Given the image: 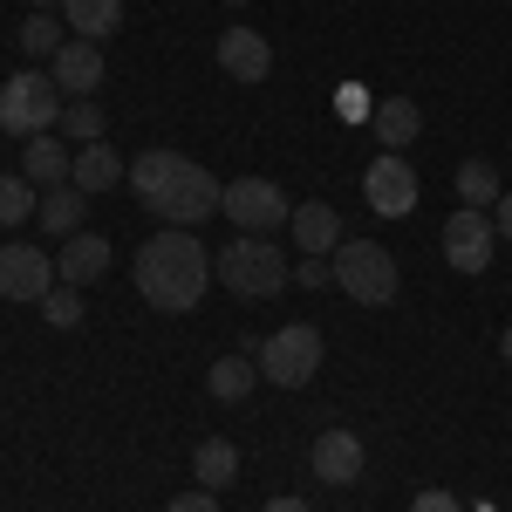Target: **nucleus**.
Here are the masks:
<instances>
[{"label": "nucleus", "mask_w": 512, "mask_h": 512, "mask_svg": "<svg viewBox=\"0 0 512 512\" xmlns=\"http://www.w3.org/2000/svg\"><path fill=\"white\" fill-rule=\"evenodd\" d=\"M205 287H212V253L185 226H164L158 239L137 246V294L158 315H192L205 301Z\"/></svg>", "instance_id": "nucleus-1"}, {"label": "nucleus", "mask_w": 512, "mask_h": 512, "mask_svg": "<svg viewBox=\"0 0 512 512\" xmlns=\"http://www.w3.org/2000/svg\"><path fill=\"white\" fill-rule=\"evenodd\" d=\"M130 192L144 198L164 226H185V233H192L198 219H212V212H219L226 185H219L205 164H192L185 151H144V158L130 164Z\"/></svg>", "instance_id": "nucleus-2"}, {"label": "nucleus", "mask_w": 512, "mask_h": 512, "mask_svg": "<svg viewBox=\"0 0 512 512\" xmlns=\"http://www.w3.org/2000/svg\"><path fill=\"white\" fill-rule=\"evenodd\" d=\"M287 274H294L287 253H280L274 239H260V233H233L226 253H212V280H226L239 301H267V294H280Z\"/></svg>", "instance_id": "nucleus-3"}, {"label": "nucleus", "mask_w": 512, "mask_h": 512, "mask_svg": "<svg viewBox=\"0 0 512 512\" xmlns=\"http://www.w3.org/2000/svg\"><path fill=\"white\" fill-rule=\"evenodd\" d=\"M328 267H335V287H342L349 301H362V308H390V301H396L390 246H376V239H342Z\"/></svg>", "instance_id": "nucleus-4"}, {"label": "nucleus", "mask_w": 512, "mask_h": 512, "mask_svg": "<svg viewBox=\"0 0 512 512\" xmlns=\"http://www.w3.org/2000/svg\"><path fill=\"white\" fill-rule=\"evenodd\" d=\"M253 362H260V376H267L274 390H308L315 369H321V328L287 321V328H274V335L253 349Z\"/></svg>", "instance_id": "nucleus-5"}, {"label": "nucleus", "mask_w": 512, "mask_h": 512, "mask_svg": "<svg viewBox=\"0 0 512 512\" xmlns=\"http://www.w3.org/2000/svg\"><path fill=\"white\" fill-rule=\"evenodd\" d=\"M62 89L55 76H41V69H21V76L0 82V130H14V137H41V130H55L62 123Z\"/></svg>", "instance_id": "nucleus-6"}, {"label": "nucleus", "mask_w": 512, "mask_h": 512, "mask_svg": "<svg viewBox=\"0 0 512 512\" xmlns=\"http://www.w3.org/2000/svg\"><path fill=\"white\" fill-rule=\"evenodd\" d=\"M219 212L233 219V233H260V239L294 219V205H287V192H280L274 178H233L226 198H219Z\"/></svg>", "instance_id": "nucleus-7"}, {"label": "nucleus", "mask_w": 512, "mask_h": 512, "mask_svg": "<svg viewBox=\"0 0 512 512\" xmlns=\"http://www.w3.org/2000/svg\"><path fill=\"white\" fill-rule=\"evenodd\" d=\"M362 198L376 219H410L417 212V171L403 164V151H376L362 171Z\"/></svg>", "instance_id": "nucleus-8"}, {"label": "nucleus", "mask_w": 512, "mask_h": 512, "mask_svg": "<svg viewBox=\"0 0 512 512\" xmlns=\"http://www.w3.org/2000/svg\"><path fill=\"white\" fill-rule=\"evenodd\" d=\"M48 287H62V274H55V260L41 246H28V239L0 246V301H35L41 308Z\"/></svg>", "instance_id": "nucleus-9"}, {"label": "nucleus", "mask_w": 512, "mask_h": 512, "mask_svg": "<svg viewBox=\"0 0 512 512\" xmlns=\"http://www.w3.org/2000/svg\"><path fill=\"white\" fill-rule=\"evenodd\" d=\"M492 212H478V205H458L451 219H444V260L458 267V274H485L492 267Z\"/></svg>", "instance_id": "nucleus-10"}, {"label": "nucleus", "mask_w": 512, "mask_h": 512, "mask_svg": "<svg viewBox=\"0 0 512 512\" xmlns=\"http://www.w3.org/2000/svg\"><path fill=\"white\" fill-rule=\"evenodd\" d=\"M48 76H55V89H62V96H96V89H103V48H96V41H62V48H55V62H48Z\"/></svg>", "instance_id": "nucleus-11"}, {"label": "nucleus", "mask_w": 512, "mask_h": 512, "mask_svg": "<svg viewBox=\"0 0 512 512\" xmlns=\"http://www.w3.org/2000/svg\"><path fill=\"white\" fill-rule=\"evenodd\" d=\"M219 69L233 82H267L274 76V48H267V35H253V28H226L219 35Z\"/></svg>", "instance_id": "nucleus-12"}, {"label": "nucleus", "mask_w": 512, "mask_h": 512, "mask_svg": "<svg viewBox=\"0 0 512 512\" xmlns=\"http://www.w3.org/2000/svg\"><path fill=\"white\" fill-rule=\"evenodd\" d=\"M110 239L103 233H76V239H62V253H55V274H62V287H89V280H103L110 274Z\"/></svg>", "instance_id": "nucleus-13"}, {"label": "nucleus", "mask_w": 512, "mask_h": 512, "mask_svg": "<svg viewBox=\"0 0 512 512\" xmlns=\"http://www.w3.org/2000/svg\"><path fill=\"white\" fill-rule=\"evenodd\" d=\"M362 465H369V451H362L355 431H321L315 437V478L321 485H355Z\"/></svg>", "instance_id": "nucleus-14"}, {"label": "nucleus", "mask_w": 512, "mask_h": 512, "mask_svg": "<svg viewBox=\"0 0 512 512\" xmlns=\"http://www.w3.org/2000/svg\"><path fill=\"white\" fill-rule=\"evenodd\" d=\"M69 171H76V151H69L62 137H48V130H41V137H28V144H21V178H28L35 192L69 185Z\"/></svg>", "instance_id": "nucleus-15"}, {"label": "nucleus", "mask_w": 512, "mask_h": 512, "mask_svg": "<svg viewBox=\"0 0 512 512\" xmlns=\"http://www.w3.org/2000/svg\"><path fill=\"white\" fill-rule=\"evenodd\" d=\"M369 130H376V144H383V151H410V144H417V130H424V110H417L410 96H383V103L369 110Z\"/></svg>", "instance_id": "nucleus-16"}, {"label": "nucleus", "mask_w": 512, "mask_h": 512, "mask_svg": "<svg viewBox=\"0 0 512 512\" xmlns=\"http://www.w3.org/2000/svg\"><path fill=\"white\" fill-rule=\"evenodd\" d=\"M287 226H294V246H301V253H315V260L342 246V212H335V205H321V198L294 205V219H287Z\"/></svg>", "instance_id": "nucleus-17"}, {"label": "nucleus", "mask_w": 512, "mask_h": 512, "mask_svg": "<svg viewBox=\"0 0 512 512\" xmlns=\"http://www.w3.org/2000/svg\"><path fill=\"white\" fill-rule=\"evenodd\" d=\"M62 21L76 41H110L123 28V0H62Z\"/></svg>", "instance_id": "nucleus-18"}, {"label": "nucleus", "mask_w": 512, "mask_h": 512, "mask_svg": "<svg viewBox=\"0 0 512 512\" xmlns=\"http://www.w3.org/2000/svg\"><path fill=\"white\" fill-rule=\"evenodd\" d=\"M69 185H76V192H117V185H123V158L110 151V144H82Z\"/></svg>", "instance_id": "nucleus-19"}, {"label": "nucleus", "mask_w": 512, "mask_h": 512, "mask_svg": "<svg viewBox=\"0 0 512 512\" xmlns=\"http://www.w3.org/2000/svg\"><path fill=\"white\" fill-rule=\"evenodd\" d=\"M82 198L89 192H76V185H48L41 192V233H55V239H76L82 233Z\"/></svg>", "instance_id": "nucleus-20"}, {"label": "nucleus", "mask_w": 512, "mask_h": 512, "mask_svg": "<svg viewBox=\"0 0 512 512\" xmlns=\"http://www.w3.org/2000/svg\"><path fill=\"white\" fill-rule=\"evenodd\" d=\"M192 478L205 485V492H226V485L239 478V451L226 444V437H205V444L192 451Z\"/></svg>", "instance_id": "nucleus-21"}, {"label": "nucleus", "mask_w": 512, "mask_h": 512, "mask_svg": "<svg viewBox=\"0 0 512 512\" xmlns=\"http://www.w3.org/2000/svg\"><path fill=\"white\" fill-rule=\"evenodd\" d=\"M253 383H260V362H253V355H219V362L205 369V390L219 396V403H239Z\"/></svg>", "instance_id": "nucleus-22"}, {"label": "nucleus", "mask_w": 512, "mask_h": 512, "mask_svg": "<svg viewBox=\"0 0 512 512\" xmlns=\"http://www.w3.org/2000/svg\"><path fill=\"white\" fill-rule=\"evenodd\" d=\"M499 192H506V178H499V164H492V158L458 164V198H465V205L485 212V205H499Z\"/></svg>", "instance_id": "nucleus-23"}, {"label": "nucleus", "mask_w": 512, "mask_h": 512, "mask_svg": "<svg viewBox=\"0 0 512 512\" xmlns=\"http://www.w3.org/2000/svg\"><path fill=\"white\" fill-rule=\"evenodd\" d=\"M41 212V192L21 178V171H0V226H21Z\"/></svg>", "instance_id": "nucleus-24"}, {"label": "nucleus", "mask_w": 512, "mask_h": 512, "mask_svg": "<svg viewBox=\"0 0 512 512\" xmlns=\"http://www.w3.org/2000/svg\"><path fill=\"white\" fill-rule=\"evenodd\" d=\"M69 41V21H55V14H28L21 21V55H41V62H55V48Z\"/></svg>", "instance_id": "nucleus-25"}, {"label": "nucleus", "mask_w": 512, "mask_h": 512, "mask_svg": "<svg viewBox=\"0 0 512 512\" xmlns=\"http://www.w3.org/2000/svg\"><path fill=\"white\" fill-rule=\"evenodd\" d=\"M103 123H110V117H103V103H89V96L62 110V130H69L76 144H103Z\"/></svg>", "instance_id": "nucleus-26"}, {"label": "nucleus", "mask_w": 512, "mask_h": 512, "mask_svg": "<svg viewBox=\"0 0 512 512\" xmlns=\"http://www.w3.org/2000/svg\"><path fill=\"white\" fill-rule=\"evenodd\" d=\"M41 321H48V328H82L76 287H48V294H41Z\"/></svg>", "instance_id": "nucleus-27"}, {"label": "nucleus", "mask_w": 512, "mask_h": 512, "mask_svg": "<svg viewBox=\"0 0 512 512\" xmlns=\"http://www.w3.org/2000/svg\"><path fill=\"white\" fill-rule=\"evenodd\" d=\"M294 280H301V287H335V267H328V260H315V253H308V260H301V267H294Z\"/></svg>", "instance_id": "nucleus-28"}, {"label": "nucleus", "mask_w": 512, "mask_h": 512, "mask_svg": "<svg viewBox=\"0 0 512 512\" xmlns=\"http://www.w3.org/2000/svg\"><path fill=\"white\" fill-rule=\"evenodd\" d=\"M164 512H219V492H205V485H198V492H178Z\"/></svg>", "instance_id": "nucleus-29"}, {"label": "nucleus", "mask_w": 512, "mask_h": 512, "mask_svg": "<svg viewBox=\"0 0 512 512\" xmlns=\"http://www.w3.org/2000/svg\"><path fill=\"white\" fill-rule=\"evenodd\" d=\"M362 96H369V89H335V110H342V117H369V110H376V103H362Z\"/></svg>", "instance_id": "nucleus-30"}, {"label": "nucleus", "mask_w": 512, "mask_h": 512, "mask_svg": "<svg viewBox=\"0 0 512 512\" xmlns=\"http://www.w3.org/2000/svg\"><path fill=\"white\" fill-rule=\"evenodd\" d=\"M410 512H465V506H458L451 492H417V506H410Z\"/></svg>", "instance_id": "nucleus-31"}, {"label": "nucleus", "mask_w": 512, "mask_h": 512, "mask_svg": "<svg viewBox=\"0 0 512 512\" xmlns=\"http://www.w3.org/2000/svg\"><path fill=\"white\" fill-rule=\"evenodd\" d=\"M492 233L512 239V192H499V205H492Z\"/></svg>", "instance_id": "nucleus-32"}, {"label": "nucleus", "mask_w": 512, "mask_h": 512, "mask_svg": "<svg viewBox=\"0 0 512 512\" xmlns=\"http://www.w3.org/2000/svg\"><path fill=\"white\" fill-rule=\"evenodd\" d=\"M267 512H315L308 499H267Z\"/></svg>", "instance_id": "nucleus-33"}, {"label": "nucleus", "mask_w": 512, "mask_h": 512, "mask_svg": "<svg viewBox=\"0 0 512 512\" xmlns=\"http://www.w3.org/2000/svg\"><path fill=\"white\" fill-rule=\"evenodd\" d=\"M55 7H62V0H35V14H55Z\"/></svg>", "instance_id": "nucleus-34"}, {"label": "nucleus", "mask_w": 512, "mask_h": 512, "mask_svg": "<svg viewBox=\"0 0 512 512\" xmlns=\"http://www.w3.org/2000/svg\"><path fill=\"white\" fill-rule=\"evenodd\" d=\"M499 349H506V362H512V328H506V335H499Z\"/></svg>", "instance_id": "nucleus-35"}, {"label": "nucleus", "mask_w": 512, "mask_h": 512, "mask_svg": "<svg viewBox=\"0 0 512 512\" xmlns=\"http://www.w3.org/2000/svg\"><path fill=\"white\" fill-rule=\"evenodd\" d=\"M233 7H246V0H233Z\"/></svg>", "instance_id": "nucleus-36"}]
</instances>
